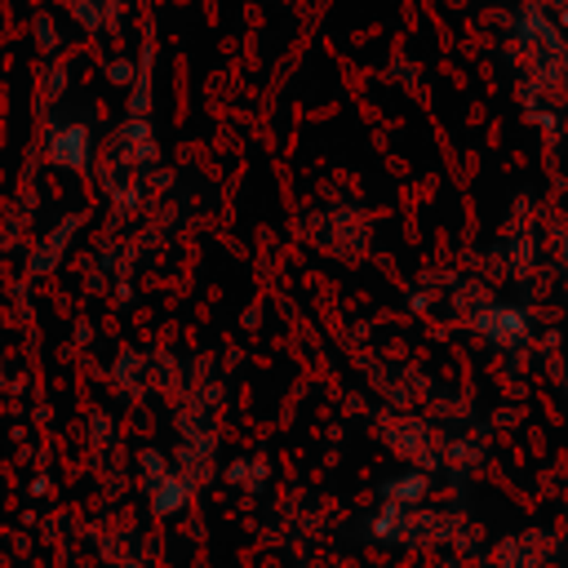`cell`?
I'll return each instance as SVG.
<instances>
[{"label":"cell","instance_id":"cell-3","mask_svg":"<svg viewBox=\"0 0 568 568\" xmlns=\"http://www.w3.org/2000/svg\"><path fill=\"white\" fill-rule=\"evenodd\" d=\"M80 226V217H67V222H58V231L40 244V253H31V271H53V262L62 257V248H67V240H71V231Z\"/></svg>","mask_w":568,"mask_h":568},{"label":"cell","instance_id":"cell-7","mask_svg":"<svg viewBox=\"0 0 568 568\" xmlns=\"http://www.w3.org/2000/svg\"><path fill=\"white\" fill-rule=\"evenodd\" d=\"M36 40H40V49H53V44H58V36H53V22H49V18H36Z\"/></svg>","mask_w":568,"mask_h":568},{"label":"cell","instance_id":"cell-1","mask_svg":"<svg viewBox=\"0 0 568 568\" xmlns=\"http://www.w3.org/2000/svg\"><path fill=\"white\" fill-rule=\"evenodd\" d=\"M89 146H93V138H89L84 124H58V129L49 133L44 155H49V164H58V169H84V164H89Z\"/></svg>","mask_w":568,"mask_h":568},{"label":"cell","instance_id":"cell-5","mask_svg":"<svg viewBox=\"0 0 568 568\" xmlns=\"http://www.w3.org/2000/svg\"><path fill=\"white\" fill-rule=\"evenodd\" d=\"M422 493H426V479H422V475H404L399 484L386 488V497H395V501H413V497H422Z\"/></svg>","mask_w":568,"mask_h":568},{"label":"cell","instance_id":"cell-4","mask_svg":"<svg viewBox=\"0 0 568 568\" xmlns=\"http://www.w3.org/2000/svg\"><path fill=\"white\" fill-rule=\"evenodd\" d=\"M262 475H266V466H262V462H244V457H240V462H231V466H226V479H231L235 488H257V484H262Z\"/></svg>","mask_w":568,"mask_h":568},{"label":"cell","instance_id":"cell-2","mask_svg":"<svg viewBox=\"0 0 568 568\" xmlns=\"http://www.w3.org/2000/svg\"><path fill=\"white\" fill-rule=\"evenodd\" d=\"M186 497H191V484L182 475H173V470L151 484V510L155 515H178L186 506Z\"/></svg>","mask_w":568,"mask_h":568},{"label":"cell","instance_id":"cell-6","mask_svg":"<svg viewBox=\"0 0 568 568\" xmlns=\"http://www.w3.org/2000/svg\"><path fill=\"white\" fill-rule=\"evenodd\" d=\"M106 80L133 89V80H138V62H133V58H115V62H106Z\"/></svg>","mask_w":568,"mask_h":568}]
</instances>
